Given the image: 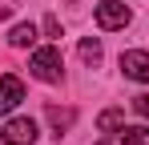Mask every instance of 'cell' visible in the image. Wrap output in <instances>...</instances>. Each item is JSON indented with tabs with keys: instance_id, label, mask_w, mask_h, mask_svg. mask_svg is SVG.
<instances>
[{
	"instance_id": "1",
	"label": "cell",
	"mask_w": 149,
	"mask_h": 145,
	"mask_svg": "<svg viewBox=\"0 0 149 145\" xmlns=\"http://www.w3.org/2000/svg\"><path fill=\"white\" fill-rule=\"evenodd\" d=\"M28 69L36 72V77H40V81H61V52H56V48H36V52H32V61H28Z\"/></svg>"
},
{
	"instance_id": "2",
	"label": "cell",
	"mask_w": 149,
	"mask_h": 145,
	"mask_svg": "<svg viewBox=\"0 0 149 145\" xmlns=\"http://www.w3.org/2000/svg\"><path fill=\"white\" fill-rule=\"evenodd\" d=\"M0 137H4V145H36L40 133H36V121H32V117H16V121L4 125Z\"/></svg>"
},
{
	"instance_id": "3",
	"label": "cell",
	"mask_w": 149,
	"mask_h": 145,
	"mask_svg": "<svg viewBox=\"0 0 149 145\" xmlns=\"http://www.w3.org/2000/svg\"><path fill=\"white\" fill-rule=\"evenodd\" d=\"M125 24H129V8L125 4H117V0H101L97 4V28L113 32V28H125Z\"/></svg>"
},
{
	"instance_id": "4",
	"label": "cell",
	"mask_w": 149,
	"mask_h": 145,
	"mask_svg": "<svg viewBox=\"0 0 149 145\" xmlns=\"http://www.w3.org/2000/svg\"><path fill=\"white\" fill-rule=\"evenodd\" d=\"M24 101V81L20 77H0V113H8V109H16Z\"/></svg>"
},
{
	"instance_id": "5",
	"label": "cell",
	"mask_w": 149,
	"mask_h": 145,
	"mask_svg": "<svg viewBox=\"0 0 149 145\" xmlns=\"http://www.w3.org/2000/svg\"><path fill=\"white\" fill-rule=\"evenodd\" d=\"M121 72L129 81H149V52H121Z\"/></svg>"
},
{
	"instance_id": "6",
	"label": "cell",
	"mask_w": 149,
	"mask_h": 145,
	"mask_svg": "<svg viewBox=\"0 0 149 145\" xmlns=\"http://www.w3.org/2000/svg\"><path fill=\"white\" fill-rule=\"evenodd\" d=\"M32 40H36V28H32V24H16V28L8 32V45L12 48H28Z\"/></svg>"
},
{
	"instance_id": "7",
	"label": "cell",
	"mask_w": 149,
	"mask_h": 145,
	"mask_svg": "<svg viewBox=\"0 0 149 145\" xmlns=\"http://www.w3.org/2000/svg\"><path fill=\"white\" fill-rule=\"evenodd\" d=\"M117 137H121V145H149V129L145 125H133V129H121Z\"/></svg>"
},
{
	"instance_id": "8",
	"label": "cell",
	"mask_w": 149,
	"mask_h": 145,
	"mask_svg": "<svg viewBox=\"0 0 149 145\" xmlns=\"http://www.w3.org/2000/svg\"><path fill=\"white\" fill-rule=\"evenodd\" d=\"M49 125L56 129V137H61V129L73 125V109H56V105H52V109H49Z\"/></svg>"
},
{
	"instance_id": "9",
	"label": "cell",
	"mask_w": 149,
	"mask_h": 145,
	"mask_svg": "<svg viewBox=\"0 0 149 145\" xmlns=\"http://www.w3.org/2000/svg\"><path fill=\"white\" fill-rule=\"evenodd\" d=\"M81 61L85 65H101V45L97 40H81Z\"/></svg>"
},
{
	"instance_id": "10",
	"label": "cell",
	"mask_w": 149,
	"mask_h": 145,
	"mask_svg": "<svg viewBox=\"0 0 149 145\" xmlns=\"http://www.w3.org/2000/svg\"><path fill=\"white\" fill-rule=\"evenodd\" d=\"M121 121H125L121 109H105V113L97 117V125H101V129H121Z\"/></svg>"
},
{
	"instance_id": "11",
	"label": "cell",
	"mask_w": 149,
	"mask_h": 145,
	"mask_svg": "<svg viewBox=\"0 0 149 145\" xmlns=\"http://www.w3.org/2000/svg\"><path fill=\"white\" fill-rule=\"evenodd\" d=\"M133 109H137L141 117H149V93H141V97H133Z\"/></svg>"
},
{
	"instance_id": "12",
	"label": "cell",
	"mask_w": 149,
	"mask_h": 145,
	"mask_svg": "<svg viewBox=\"0 0 149 145\" xmlns=\"http://www.w3.org/2000/svg\"><path fill=\"white\" fill-rule=\"evenodd\" d=\"M45 32H49V36H61V20H56V16H45Z\"/></svg>"
}]
</instances>
